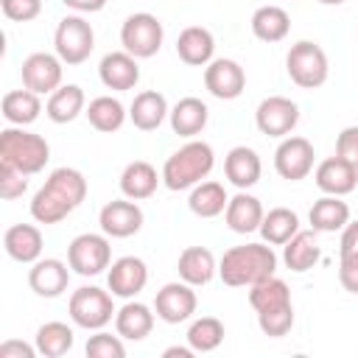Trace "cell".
<instances>
[{"label":"cell","mask_w":358,"mask_h":358,"mask_svg":"<svg viewBox=\"0 0 358 358\" xmlns=\"http://www.w3.org/2000/svg\"><path fill=\"white\" fill-rule=\"evenodd\" d=\"M84 109H87V98L78 84H62L59 90L50 92L45 103V115L53 123H73Z\"/></svg>","instance_id":"f546056e"},{"label":"cell","mask_w":358,"mask_h":358,"mask_svg":"<svg viewBox=\"0 0 358 358\" xmlns=\"http://www.w3.org/2000/svg\"><path fill=\"white\" fill-rule=\"evenodd\" d=\"M338 282H341L344 291L358 294V252L341 255V263H338Z\"/></svg>","instance_id":"ee69618b"},{"label":"cell","mask_w":358,"mask_h":358,"mask_svg":"<svg viewBox=\"0 0 358 358\" xmlns=\"http://www.w3.org/2000/svg\"><path fill=\"white\" fill-rule=\"evenodd\" d=\"M115 330L117 336L129 338V341H143L151 330H154V313L148 305L143 302H126L117 313H115Z\"/></svg>","instance_id":"4dcf8cb0"},{"label":"cell","mask_w":358,"mask_h":358,"mask_svg":"<svg viewBox=\"0 0 358 358\" xmlns=\"http://www.w3.org/2000/svg\"><path fill=\"white\" fill-rule=\"evenodd\" d=\"M224 341V324L215 316H201L187 327V344L196 352H213Z\"/></svg>","instance_id":"f35d334b"},{"label":"cell","mask_w":358,"mask_h":358,"mask_svg":"<svg viewBox=\"0 0 358 358\" xmlns=\"http://www.w3.org/2000/svg\"><path fill=\"white\" fill-rule=\"evenodd\" d=\"M196 305H199V296L193 291L190 282L179 280V282H165L157 296H154V310H157V319H162L165 324H179V322H187L193 313H196Z\"/></svg>","instance_id":"4fadbf2b"},{"label":"cell","mask_w":358,"mask_h":358,"mask_svg":"<svg viewBox=\"0 0 358 358\" xmlns=\"http://www.w3.org/2000/svg\"><path fill=\"white\" fill-rule=\"evenodd\" d=\"M25 190H28V179H25V173H20L17 168L0 162V199L14 201V199H20Z\"/></svg>","instance_id":"60d3db41"},{"label":"cell","mask_w":358,"mask_h":358,"mask_svg":"<svg viewBox=\"0 0 358 358\" xmlns=\"http://www.w3.org/2000/svg\"><path fill=\"white\" fill-rule=\"evenodd\" d=\"M53 48H56V56L64 64L76 67V64L90 59V53L95 48V31H92V25L81 14H67L56 25Z\"/></svg>","instance_id":"ba28073f"},{"label":"cell","mask_w":358,"mask_h":358,"mask_svg":"<svg viewBox=\"0 0 358 358\" xmlns=\"http://www.w3.org/2000/svg\"><path fill=\"white\" fill-rule=\"evenodd\" d=\"M168 101L162 92L157 90H145V92H137L131 106H129V120L134 123V129L140 131H154L162 126V120L168 117Z\"/></svg>","instance_id":"4316f807"},{"label":"cell","mask_w":358,"mask_h":358,"mask_svg":"<svg viewBox=\"0 0 358 358\" xmlns=\"http://www.w3.org/2000/svg\"><path fill=\"white\" fill-rule=\"evenodd\" d=\"M204 87L218 101H235L246 90V73L235 59H213L204 67Z\"/></svg>","instance_id":"2e32d148"},{"label":"cell","mask_w":358,"mask_h":358,"mask_svg":"<svg viewBox=\"0 0 358 358\" xmlns=\"http://www.w3.org/2000/svg\"><path fill=\"white\" fill-rule=\"evenodd\" d=\"M98 224H101V232L109 238H131L143 227V210L134 199L123 196V199H115L101 207Z\"/></svg>","instance_id":"9a60e30c"},{"label":"cell","mask_w":358,"mask_h":358,"mask_svg":"<svg viewBox=\"0 0 358 358\" xmlns=\"http://www.w3.org/2000/svg\"><path fill=\"white\" fill-rule=\"evenodd\" d=\"M67 8H73L76 14H95L106 6V0H62Z\"/></svg>","instance_id":"7dc6e473"},{"label":"cell","mask_w":358,"mask_h":358,"mask_svg":"<svg viewBox=\"0 0 358 358\" xmlns=\"http://www.w3.org/2000/svg\"><path fill=\"white\" fill-rule=\"evenodd\" d=\"M215 165V154H213V145L204 143V140H190L185 143L182 148H176L165 165H162V185L168 190H187V187H196L201 179L210 176Z\"/></svg>","instance_id":"277c9868"},{"label":"cell","mask_w":358,"mask_h":358,"mask_svg":"<svg viewBox=\"0 0 358 358\" xmlns=\"http://www.w3.org/2000/svg\"><path fill=\"white\" fill-rule=\"evenodd\" d=\"M263 173V162L257 157L255 148L249 145H235L229 148V154L224 157V176L238 187V190H249L260 182Z\"/></svg>","instance_id":"44dd1931"},{"label":"cell","mask_w":358,"mask_h":358,"mask_svg":"<svg viewBox=\"0 0 358 358\" xmlns=\"http://www.w3.org/2000/svg\"><path fill=\"white\" fill-rule=\"evenodd\" d=\"M39 112H42V101L28 87L11 90V92L3 95V117L11 126H31L39 117Z\"/></svg>","instance_id":"d590c367"},{"label":"cell","mask_w":358,"mask_h":358,"mask_svg":"<svg viewBox=\"0 0 358 358\" xmlns=\"http://www.w3.org/2000/svg\"><path fill=\"white\" fill-rule=\"evenodd\" d=\"M50 159V145L42 134L25 131L22 126H8L0 131V162L17 168L25 176L39 173Z\"/></svg>","instance_id":"5b68a950"},{"label":"cell","mask_w":358,"mask_h":358,"mask_svg":"<svg viewBox=\"0 0 358 358\" xmlns=\"http://www.w3.org/2000/svg\"><path fill=\"white\" fill-rule=\"evenodd\" d=\"M34 355H39L36 344L31 347V344H25L20 338H8V341L0 344V358H34Z\"/></svg>","instance_id":"f6af8a7d"},{"label":"cell","mask_w":358,"mask_h":358,"mask_svg":"<svg viewBox=\"0 0 358 358\" xmlns=\"http://www.w3.org/2000/svg\"><path fill=\"white\" fill-rule=\"evenodd\" d=\"M62 59L56 53H31L22 67H20V76H22V87H28L31 92L36 95H50L53 90L62 87Z\"/></svg>","instance_id":"5bb4252c"},{"label":"cell","mask_w":358,"mask_h":358,"mask_svg":"<svg viewBox=\"0 0 358 358\" xmlns=\"http://www.w3.org/2000/svg\"><path fill=\"white\" fill-rule=\"evenodd\" d=\"M308 221L316 232H336V229H344V224L350 221V207H347V201H341V196L324 193L322 199L313 201Z\"/></svg>","instance_id":"836d02e7"},{"label":"cell","mask_w":358,"mask_h":358,"mask_svg":"<svg viewBox=\"0 0 358 358\" xmlns=\"http://www.w3.org/2000/svg\"><path fill=\"white\" fill-rule=\"evenodd\" d=\"M176 56L190 67H207L215 56V36L201 25H187L176 39Z\"/></svg>","instance_id":"603a6c76"},{"label":"cell","mask_w":358,"mask_h":358,"mask_svg":"<svg viewBox=\"0 0 358 358\" xmlns=\"http://www.w3.org/2000/svg\"><path fill=\"white\" fill-rule=\"evenodd\" d=\"M84 115H87L90 126H92L95 131H103V134L117 131V129L126 123V117H129L126 106H123L117 98H112V95H98V98H92V101L87 103Z\"/></svg>","instance_id":"1f68e13d"},{"label":"cell","mask_w":358,"mask_h":358,"mask_svg":"<svg viewBox=\"0 0 358 358\" xmlns=\"http://www.w3.org/2000/svg\"><path fill=\"white\" fill-rule=\"evenodd\" d=\"M291 31V17L285 8L280 6H260L255 14H252V34L260 39V42H282Z\"/></svg>","instance_id":"e575fe53"},{"label":"cell","mask_w":358,"mask_h":358,"mask_svg":"<svg viewBox=\"0 0 358 358\" xmlns=\"http://www.w3.org/2000/svg\"><path fill=\"white\" fill-rule=\"evenodd\" d=\"M319 257H322V249H319V241H316V229H299L282 246V263L296 274L310 271L319 263Z\"/></svg>","instance_id":"f1b7e54d"},{"label":"cell","mask_w":358,"mask_h":358,"mask_svg":"<svg viewBox=\"0 0 358 358\" xmlns=\"http://www.w3.org/2000/svg\"><path fill=\"white\" fill-rule=\"evenodd\" d=\"M34 344H36L39 355H45V358H62V355H67L73 350L76 333L64 322H45L36 330V341Z\"/></svg>","instance_id":"74e56055"},{"label":"cell","mask_w":358,"mask_h":358,"mask_svg":"<svg viewBox=\"0 0 358 358\" xmlns=\"http://www.w3.org/2000/svg\"><path fill=\"white\" fill-rule=\"evenodd\" d=\"M67 263L81 277L101 274L103 268L112 266L109 235H98V232H81V235H76L70 241V246H67Z\"/></svg>","instance_id":"30bf717a"},{"label":"cell","mask_w":358,"mask_h":358,"mask_svg":"<svg viewBox=\"0 0 358 358\" xmlns=\"http://www.w3.org/2000/svg\"><path fill=\"white\" fill-rule=\"evenodd\" d=\"M3 246H6V255L17 263H36L42 257V232L39 227L34 224H14L6 229L3 235Z\"/></svg>","instance_id":"d4e9b609"},{"label":"cell","mask_w":358,"mask_h":358,"mask_svg":"<svg viewBox=\"0 0 358 358\" xmlns=\"http://www.w3.org/2000/svg\"><path fill=\"white\" fill-rule=\"evenodd\" d=\"M67 282H70V263H62L59 257H39L36 263H31L28 285L36 296L45 299L62 296L67 291Z\"/></svg>","instance_id":"ac0fdd59"},{"label":"cell","mask_w":358,"mask_h":358,"mask_svg":"<svg viewBox=\"0 0 358 358\" xmlns=\"http://www.w3.org/2000/svg\"><path fill=\"white\" fill-rule=\"evenodd\" d=\"M227 204H229V196H227L224 185L215 182V179L199 182L187 196V207L199 218H215V215H221L227 210Z\"/></svg>","instance_id":"d6a6232c"},{"label":"cell","mask_w":358,"mask_h":358,"mask_svg":"<svg viewBox=\"0 0 358 358\" xmlns=\"http://www.w3.org/2000/svg\"><path fill=\"white\" fill-rule=\"evenodd\" d=\"M338 252H341V255H347V252H358V221H347V224H344Z\"/></svg>","instance_id":"bcb514c9"},{"label":"cell","mask_w":358,"mask_h":358,"mask_svg":"<svg viewBox=\"0 0 358 358\" xmlns=\"http://www.w3.org/2000/svg\"><path fill=\"white\" fill-rule=\"evenodd\" d=\"M313 143L308 137L288 134L274 151V171L288 182H299L313 171Z\"/></svg>","instance_id":"7c38bea8"},{"label":"cell","mask_w":358,"mask_h":358,"mask_svg":"<svg viewBox=\"0 0 358 358\" xmlns=\"http://www.w3.org/2000/svg\"><path fill=\"white\" fill-rule=\"evenodd\" d=\"M249 305L257 313V327L268 338H282L294 327L291 291L280 277H268L249 288Z\"/></svg>","instance_id":"3957f363"},{"label":"cell","mask_w":358,"mask_h":358,"mask_svg":"<svg viewBox=\"0 0 358 358\" xmlns=\"http://www.w3.org/2000/svg\"><path fill=\"white\" fill-rule=\"evenodd\" d=\"M336 154L358 168V126H347L336 137Z\"/></svg>","instance_id":"7bdbcfd3"},{"label":"cell","mask_w":358,"mask_h":358,"mask_svg":"<svg viewBox=\"0 0 358 358\" xmlns=\"http://www.w3.org/2000/svg\"><path fill=\"white\" fill-rule=\"evenodd\" d=\"M299 123V106L285 95H268L255 109V126L266 137H288Z\"/></svg>","instance_id":"8fae6325"},{"label":"cell","mask_w":358,"mask_h":358,"mask_svg":"<svg viewBox=\"0 0 358 358\" xmlns=\"http://www.w3.org/2000/svg\"><path fill=\"white\" fill-rule=\"evenodd\" d=\"M168 120H171L173 134L193 140L196 134L204 131V126L210 120V109H207V103L201 98L187 95V98H182V101L173 103V109L168 112Z\"/></svg>","instance_id":"cb8c5ba5"},{"label":"cell","mask_w":358,"mask_h":358,"mask_svg":"<svg viewBox=\"0 0 358 358\" xmlns=\"http://www.w3.org/2000/svg\"><path fill=\"white\" fill-rule=\"evenodd\" d=\"M313 179H316V187L322 193H327V196H347L358 185V168L336 154V157H327V159H322L316 165Z\"/></svg>","instance_id":"ffe728a7"},{"label":"cell","mask_w":358,"mask_h":358,"mask_svg":"<svg viewBox=\"0 0 358 358\" xmlns=\"http://www.w3.org/2000/svg\"><path fill=\"white\" fill-rule=\"evenodd\" d=\"M193 347L187 344V347H168L165 352H162V358H193Z\"/></svg>","instance_id":"c3c4849f"},{"label":"cell","mask_w":358,"mask_h":358,"mask_svg":"<svg viewBox=\"0 0 358 358\" xmlns=\"http://www.w3.org/2000/svg\"><path fill=\"white\" fill-rule=\"evenodd\" d=\"M277 271V255L271 243H241L224 252L218 263V277L229 288H252Z\"/></svg>","instance_id":"7a4b0ae2"},{"label":"cell","mask_w":358,"mask_h":358,"mask_svg":"<svg viewBox=\"0 0 358 358\" xmlns=\"http://www.w3.org/2000/svg\"><path fill=\"white\" fill-rule=\"evenodd\" d=\"M106 282H109V291L120 299H131L137 296L145 282H148V266L145 260L134 257V255H126V257H117L109 271H106Z\"/></svg>","instance_id":"e0dca14e"},{"label":"cell","mask_w":358,"mask_h":358,"mask_svg":"<svg viewBox=\"0 0 358 358\" xmlns=\"http://www.w3.org/2000/svg\"><path fill=\"white\" fill-rule=\"evenodd\" d=\"M98 78L106 90H115V92H126V90H134L137 81H140V64L137 59L129 53V50H112L101 59L98 64Z\"/></svg>","instance_id":"d6986e66"},{"label":"cell","mask_w":358,"mask_h":358,"mask_svg":"<svg viewBox=\"0 0 358 358\" xmlns=\"http://www.w3.org/2000/svg\"><path fill=\"white\" fill-rule=\"evenodd\" d=\"M115 294L98 288V285H81L70 294V302H67V310H70V319L76 327H84V330H103L112 319H115V302H112Z\"/></svg>","instance_id":"52a82bcc"},{"label":"cell","mask_w":358,"mask_h":358,"mask_svg":"<svg viewBox=\"0 0 358 358\" xmlns=\"http://www.w3.org/2000/svg\"><path fill=\"white\" fill-rule=\"evenodd\" d=\"M162 182V173H157V168L145 159H134L123 168L120 173V193L126 199H134V201H143V199H151L157 193Z\"/></svg>","instance_id":"484cf974"},{"label":"cell","mask_w":358,"mask_h":358,"mask_svg":"<svg viewBox=\"0 0 358 358\" xmlns=\"http://www.w3.org/2000/svg\"><path fill=\"white\" fill-rule=\"evenodd\" d=\"M176 271H179V280L199 288L215 277L218 266H215V257L207 246H187V249H182V255L176 260Z\"/></svg>","instance_id":"83f0119b"},{"label":"cell","mask_w":358,"mask_h":358,"mask_svg":"<svg viewBox=\"0 0 358 358\" xmlns=\"http://www.w3.org/2000/svg\"><path fill=\"white\" fill-rule=\"evenodd\" d=\"M285 73L296 87L319 90L330 76L327 53L322 50V45H316L310 39H299L291 45V50L285 56Z\"/></svg>","instance_id":"8992f818"},{"label":"cell","mask_w":358,"mask_h":358,"mask_svg":"<svg viewBox=\"0 0 358 358\" xmlns=\"http://www.w3.org/2000/svg\"><path fill=\"white\" fill-rule=\"evenodd\" d=\"M260 238L271 246H285L296 232H299V215L288 207H274L263 215V224H260Z\"/></svg>","instance_id":"8d00e7d4"},{"label":"cell","mask_w":358,"mask_h":358,"mask_svg":"<svg viewBox=\"0 0 358 358\" xmlns=\"http://www.w3.org/2000/svg\"><path fill=\"white\" fill-rule=\"evenodd\" d=\"M263 215H266V213H263L260 199L252 196V193H246V190L235 193V196L229 199L227 210H224V221H227V227H229L232 232H238V235L257 232L260 224H263Z\"/></svg>","instance_id":"7402d4cb"},{"label":"cell","mask_w":358,"mask_h":358,"mask_svg":"<svg viewBox=\"0 0 358 358\" xmlns=\"http://www.w3.org/2000/svg\"><path fill=\"white\" fill-rule=\"evenodd\" d=\"M162 39H165L162 22L154 14H148V11L129 14L126 22L120 25V45L134 59H151V56H157L159 48H162Z\"/></svg>","instance_id":"9c48e42d"},{"label":"cell","mask_w":358,"mask_h":358,"mask_svg":"<svg viewBox=\"0 0 358 358\" xmlns=\"http://www.w3.org/2000/svg\"><path fill=\"white\" fill-rule=\"evenodd\" d=\"M322 6H341V3H347V0H319Z\"/></svg>","instance_id":"681fc988"},{"label":"cell","mask_w":358,"mask_h":358,"mask_svg":"<svg viewBox=\"0 0 358 358\" xmlns=\"http://www.w3.org/2000/svg\"><path fill=\"white\" fill-rule=\"evenodd\" d=\"M84 352H87V358H123L126 355L123 336H112L106 330H95V336L87 338Z\"/></svg>","instance_id":"ab89813d"},{"label":"cell","mask_w":358,"mask_h":358,"mask_svg":"<svg viewBox=\"0 0 358 358\" xmlns=\"http://www.w3.org/2000/svg\"><path fill=\"white\" fill-rule=\"evenodd\" d=\"M0 8L11 22H31L42 14V0H0Z\"/></svg>","instance_id":"b9f144b4"},{"label":"cell","mask_w":358,"mask_h":358,"mask_svg":"<svg viewBox=\"0 0 358 358\" xmlns=\"http://www.w3.org/2000/svg\"><path fill=\"white\" fill-rule=\"evenodd\" d=\"M87 199V179L78 168H56L31 199V218L36 224H59Z\"/></svg>","instance_id":"6da1fadb"}]
</instances>
